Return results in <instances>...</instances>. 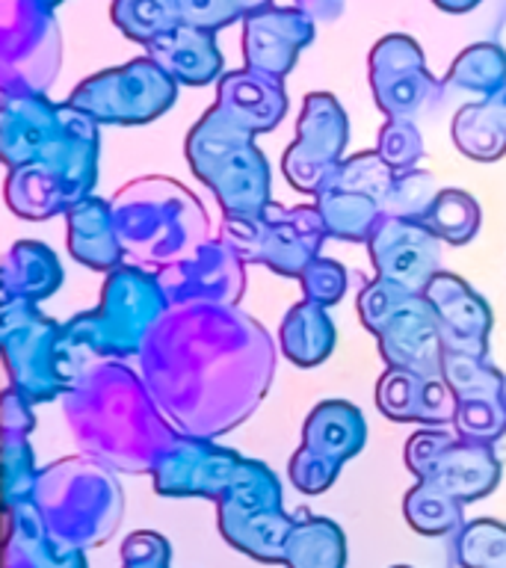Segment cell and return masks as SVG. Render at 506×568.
Listing matches in <instances>:
<instances>
[{"instance_id": "cell-1", "label": "cell", "mask_w": 506, "mask_h": 568, "mask_svg": "<svg viewBox=\"0 0 506 568\" xmlns=\"http://www.w3.org/2000/svg\"><path fill=\"white\" fill-rule=\"evenodd\" d=\"M140 376L178 433L216 438L255 415L275 346L237 305L169 308L140 349Z\"/></svg>"}, {"instance_id": "cell-2", "label": "cell", "mask_w": 506, "mask_h": 568, "mask_svg": "<svg viewBox=\"0 0 506 568\" xmlns=\"http://www.w3.org/2000/svg\"><path fill=\"white\" fill-rule=\"evenodd\" d=\"M62 399L78 450L122 474H154L163 450L181 435L145 379L122 362L87 364Z\"/></svg>"}, {"instance_id": "cell-3", "label": "cell", "mask_w": 506, "mask_h": 568, "mask_svg": "<svg viewBox=\"0 0 506 568\" xmlns=\"http://www.w3.org/2000/svg\"><path fill=\"white\" fill-rule=\"evenodd\" d=\"M124 264L166 270L211 240L204 204L181 181L163 175L136 178L110 199Z\"/></svg>"}, {"instance_id": "cell-4", "label": "cell", "mask_w": 506, "mask_h": 568, "mask_svg": "<svg viewBox=\"0 0 506 568\" xmlns=\"http://www.w3.org/2000/svg\"><path fill=\"white\" fill-rule=\"evenodd\" d=\"M98 122L69 101L60 104V124L51 145L30 166L7 178V204L21 220H51L92 195L98 184Z\"/></svg>"}, {"instance_id": "cell-5", "label": "cell", "mask_w": 506, "mask_h": 568, "mask_svg": "<svg viewBox=\"0 0 506 568\" xmlns=\"http://www.w3.org/2000/svg\"><path fill=\"white\" fill-rule=\"evenodd\" d=\"M186 160L195 178L213 190L225 220L255 216L270 199V163L255 133L213 104L186 133Z\"/></svg>"}, {"instance_id": "cell-6", "label": "cell", "mask_w": 506, "mask_h": 568, "mask_svg": "<svg viewBox=\"0 0 506 568\" xmlns=\"http://www.w3.org/2000/svg\"><path fill=\"white\" fill-rule=\"evenodd\" d=\"M33 504L53 539L80 550L115 530L122 518V488L113 468L89 456H69L39 470Z\"/></svg>"}, {"instance_id": "cell-7", "label": "cell", "mask_w": 506, "mask_h": 568, "mask_svg": "<svg viewBox=\"0 0 506 568\" xmlns=\"http://www.w3.org/2000/svg\"><path fill=\"white\" fill-rule=\"evenodd\" d=\"M166 311L169 300L158 273L122 264L107 273L98 308L80 311L62 326L80 355L122 362L128 355H140L145 337Z\"/></svg>"}, {"instance_id": "cell-8", "label": "cell", "mask_w": 506, "mask_h": 568, "mask_svg": "<svg viewBox=\"0 0 506 568\" xmlns=\"http://www.w3.org/2000/svg\"><path fill=\"white\" fill-rule=\"evenodd\" d=\"M0 346L9 388L30 403L65 397L83 373V355L65 335V326L44 314L36 302H0Z\"/></svg>"}, {"instance_id": "cell-9", "label": "cell", "mask_w": 506, "mask_h": 568, "mask_svg": "<svg viewBox=\"0 0 506 568\" xmlns=\"http://www.w3.org/2000/svg\"><path fill=\"white\" fill-rule=\"evenodd\" d=\"M358 317L376 337L388 367L442 376L444 337L426 293H408L385 278H373L358 293Z\"/></svg>"}, {"instance_id": "cell-10", "label": "cell", "mask_w": 506, "mask_h": 568, "mask_svg": "<svg viewBox=\"0 0 506 568\" xmlns=\"http://www.w3.org/2000/svg\"><path fill=\"white\" fill-rule=\"evenodd\" d=\"M328 229L317 204L270 202L255 216L222 220L220 240H225L246 264H264L284 278H300L326 243Z\"/></svg>"}, {"instance_id": "cell-11", "label": "cell", "mask_w": 506, "mask_h": 568, "mask_svg": "<svg viewBox=\"0 0 506 568\" xmlns=\"http://www.w3.org/2000/svg\"><path fill=\"white\" fill-rule=\"evenodd\" d=\"M220 530L234 548L264 562H284V541L293 521L282 509V486L264 462L243 459L222 491Z\"/></svg>"}, {"instance_id": "cell-12", "label": "cell", "mask_w": 506, "mask_h": 568, "mask_svg": "<svg viewBox=\"0 0 506 568\" xmlns=\"http://www.w3.org/2000/svg\"><path fill=\"white\" fill-rule=\"evenodd\" d=\"M175 95V80L145 53L87 78L71 92L69 104L98 124H145L166 113Z\"/></svg>"}, {"instance_id": "cell-13", "label": "cell", "mask_w": 506, "mask_h": 568, "mask_svg": "<svg viewBox=\"0 0 506 568\" xmlns=\"http://www.w3.org/2000/svg\"><path fill=\"white\" fill-rule=\"evenodd\" d=\"M62 65V36L53 9L39 0H3L0 78L3 92H44Z\"/></svg>"}, {"instance_id": "cell-14", "label": "cell", "mask_w": 506, "mask_h": 568, "mask_svg": "<svg viewBox=\"0 0 506 568\" xmlns=\"http://www.w3.org/2000/svg\"><path fill=\"white\" fill-rule=\"evenodd\" d=\"M394 169L376 154L362 151L346 158L314 195L328 237L346 243H367L385 216V199L394 184Z\"/></svg>"}, {"instance_id": "cell-15", "label": "cell", "mask_w": 506, "mask_h": 568, "mask_svg": "<svg viewBox=\"0 0 506 568\" xmlns=\"http://www.w3.org/2000/svg\"><path fill=\"white\" fill-rule=\"evenodd\" d=\"M403 459L417 483L442 488L462 504L486 497L500 483L495 444L468 442L447 429H421L412 435Z\"/></svg>"}, {"instance_id": "cell-16", "label": "cell", "mask_w": 506, "mask_h": 568, "mask_svg": "<svg viewBox=\"0 0 506 568\" xmlns=\"http://www.w3.org/2000/svg\"><path fill=\"white\" fill-rule=\"evenodd\" d=\"M367 442L364 415L346 399H323L302 426L300 450L291 459V483L302 495H320Z\"/></svg>"}, {"instance_id": "cell-17", "label": "cell", "mask_w": 506, "mask_h": 568, "mask_svg": "<svg viewBox=\"0 0 506 568\" xmlns=\"http://www.w3.org/2000/svg\"><path fill=\"white\" fill-rule=\"evenodd\" d=\"M346 142L350 122L344 106L328 92H311L296 122V140L287 145L282 158L284 181L296 193L317 195L328 175L346 160Z\"/></svg>"}, {"instance_id": "cell-18", "label": "cell", "mask_w": 506, "mask_h": 568, "mask_svg": "<svg viewBox=\"0 0 506 568\" xmlns=\"http://www.w3.org/2000/svg\"><path fill=\"white\" fill-rule=\"evenodd\" d=\"M371 89L382 115L403 122L433 113L444 95L442 83L426 69L421 44L403 33H391L373 44Z\"/></svg>"}, {"instance_id": "cell-19", "label": "cell", "mask_w": 506, "mask_h": 568, "mask_svg": "<svg viewBox=\"0 0 506 568\" xmlns=\"http://www.w3.org/2000/svg\"><path fill=\"white\" fill-rule=\"evenodd\" d=\"M169 308L240 305L246 293V261L220 237L158 273Z\"/></svg>"}, {"instance_id": "cell-20", "label": "cell", "mask_w": 506, "mask_h": 568, "mask_svg": "<svg viewBox=\"0 0 506 568\" xmlns=\"http://www.w3.org/2000/svg\"><path fill=\"white\" fill-rule=\"evenodd\" d=\"M367 248L376 278H385L408 293H426L435 275L444 273L442 240L417 220L382 216L367 240Z\"/></svg>"}, {"instance_id": "cell-21", "label": "cell", "mask_w": 506, "mask_h": 568, "mask_svg": "<svg viewBox=\"0 0 506 568\" xmlns=\"http://www.w3.org/2000/svg\"><path fill=\"white\" fill-rule=\"evenodd\" d=\"M240 456L231 447H220L213 438L178 435L154 465V488L160 495L172 497H213L220 500L222 491L237 474Z\"/></svg>"}, {"instance_id": "cell-22", "label": "cell", "mask_w": 506, "mask_h": 568, "mask_svg": "<svg viewBox=\"0 0 506 568\" xmlns=\"http://www.w3.org/2000/svg\"><path fill=\"white\" fill-rule=\"evenodd\" d=\"M314 42V18L296 7H266L243 18V69L284 80L302 48Z\"/></svg>"}, {"instance_id": "cell-23", "label": "cell", "mask_w": 506, "mask_h": 568, "mask_svg": "<svg viewBox=\"0 0 506 568\" xmlns=\"http://www.w3.org/2000/svg\"><path fill=\"white\" fill-rule=\"evenodd\" d=\"M426 300L442 326L444 353L488 355V332L495 320L486 300L465 278L438 273L426 287Z\"/></svg>"}, {"instance_id": "cell-24", "label": "cell", "mask_w": 506, "mask_h": 568, "mask_svg": "<svg viewBox=\"0 0 506 568\" xmlns=\"http://www.w3.org/2000/svg\"><path fill=\"white\" fill-rule=\"evenodd\" d=\"M376 406L388 420L397 424H421L429 429L453 426L456 397L444 376L388 367L376 382Z\"/></svg>"}, {"instance_id": "cell-25", "label": "cell", "mask_w": 506, "mask_h": 568, "mask_svg": "<svg viewBox=\"0 0 506 568\" xmlns=\"http://www.w3.org/2000/svg\"><path fill=\"white\" fill-rule=\"evenodd\" d=\"M60 124V104L44 92H3L0 106V154L12 169L30 166L51 145Z\"/></svg>"}, {"instance_id": "cell-26", "label": "cell", "mask_w": 506, "mask_h": 568, "mask_svg": "<svg viewBox=\"0 0 506 568\" xmlns=\"http://www.w3.org/2000/svg\"><path fill=\"white\" fill-rule=\"evenodd\" d=\"M213 104L257 136L282 122L287 113V92H284V80L240 69L222 74Z\"/></svg>"}, {"instance_id": "cell-27", "label": "cell", "mask_w": 506, "mask_h": 568, "mask_svg": "<svg viewBox=\"0 0 506 568\" xmlns=\"http://www.w3.org/2000/svg\"><path fill=\"white\" fill-rule=\"evenodd\" d=\"M149 57L166 71L169 78L184 87H208L222 78V53L216 33L178 27L149 48Z\"/></svg>"}, {"instance_id": "cell-28", "label": "cell", "mask_w": 506, "mask_h": 568, "mask_svg": "<svg viewBox=\"0 0 506 568\" xmlns=\"http://www.w3.org/2000/svg\"><path fill=\"white\" fill-rule=\"evenodd\" d=\"M65 216H69V252L74 261L101 273H113L115 266L124 264L110 202L89 195Z\"/></svg>"}, {"instance_id": "cell-29", "label": "cell", "mask_w": 506, "mask_h": 568, "mask_svg": "<svg viewBox=\"0 0 506 568\" xmlns=\"http://www.w3.org/2000/svg\"><path fill=\"white\" fill-rule=\"evenodd\" d=\"M62 264L39 240H21L9 248L3 257V273H0V291L3 302H39L60 291Z\"/></svg>"}, {"instance_id": "cell-30", "label": "cell", "mask_w": 506, "mask_h": 568, "mask_svg": "<svg viewBox=\"0 0 506 568\" xmlns=\"http://www.w3.org/2000/svg\"><path fill=\"white\" fill-rule=\"evenodd\" d=\"M335 323L328 317V308L317 302L302 300L296 302L282 320L279 341L287 362L300 367H317L335 349Z\"/></svg>"}, {"instance_id": "cell-31", "label": "cell", "mask_w": 506, "mask_h": 568, "mask_svg": "<svg viewBox=\"0 0 506 568\" xmlns=\"http://www.w3.org/2000/svg\"><path fill=\"white\" fill-rule=\"evenodd\" d=\"M506 87V53L495 42H477L453 60L442 80L444 95L468 98V104H483Z\"/></svg>"}, {"instance_id": "cell-32", "label": "cell", "mask_w": 506, "mask_h": 568, "mask_svg": "<svg viewBox=\"0 0 506 568\" xmlns=\"http://www.w3.org/2000/svg\"><path fill=\"white\" fill-rule=\"evenodd\" d=\"M346 550L337 524L328 518L293 521L284 541V562L291 568H344Z\"/></svg>"}, {"instance_id": "cell-33", "label": "cell", "mask_w": 506, "mask_h": 568, "mask_svg": "<svg viewBox=\"0 0 506 568\" xmlns=\"http://www.w3.org/2000/svg\"><path fill=\"white\" fill-rule=\"evenodd\" d=\"M453 142L465 158L492 163L506 154V128L486 101L465 104L453 119Z\"/></svg>"}, {"instance_id": "cell-34", "label": "cell", "mask_w": 506, "mask_h": 568, "mask_svg": "<svg viewBox=\"0 0 506 568\" xmlns=\"http://www.w3.org/2000/svg\"><path fill=\"white\" fill-rule=\"evenodd\" d=\"M110 16L113 24L142 48H151L158 39L181 27L178 0H113Z\"/></svg>"}, {"instance_id": "cell-35", "label": "cell", "mask_w": 506, "mask_h": 568, "mask_svg": "<svg viewBox=\"0 0 506 568\" xmlns=\"http://www.w3.org/2000/svg\"><path fill=\"white\" fill-rule=\"evenodd\" d=\"M435 237L451 246H462L477 237L479 231V204L465 190H438L435 202L421 220Z\"/></svg>"}, {"instance_id": "cell-36", "label": "cell", "mask_w": 506, "mask_h": 568, "mask_svg": "<svg viewBox=\"0 0 506 568\" xmlns=\"http://www.w3.org/2000/svg\"><path fill=\"white\" fill-rule=\"evenodd\" d=\"M403 509H406L408 524L426 536H442L462 524V500L429 483H417L403 500Z\"/></svg>"}, {"instance_id": "cell-37", "label": "cell", "mask_w": 506, "mask_h": 568, "mask_svg": "<svg viewBox=\"0 0 506 568\" xmlns=\"http://www.w3.org/2000/svg\"><path fill=\"white\" fill-rule=\"evenodd\" d=\"M444 382L451 385L453 397H486V394H506L504 373L497 371L488 355L444 353Z\"/></svg>"}, {"instance_id": "cell-38", "label": "cell", "mask_w": 506, "mask_h": 568, "mask_svg": "<svg viewBox=\"0 0 506 568\" xmlns=\"http://www.w3.org/2000/svg\"><path fill=\"white\" fill-rule=\"evenodd\" d=\"M456 557L465 568H506V524L483 518L462 527Z\"/></svg>"}, {"instance_id": "cell-39", "label": "cell", "mask_w": 506, "mask_h": 568, "mask_svg": "<svg viewBox=\"0 0 506 568\" xmlns=\"http://www.w3.org/2000/svg\"><path fill=\"white\" fill-rule=\"evenodd\" d=\"M438 186H435L433 175L424 169H408V172H397L394 184L385 199V216H397V220H424L429 204L435 202Z\"/></svg>"}, {"instance_id": "cell-40", "label": "cell", "mask_w": 506, "mask_h": 568, "mask_svg": "<svg viewBox=\"0 0 506 568\" xmlns=\"http://www.w3.org/2000/svg\"><path fill=\"white\" fill-rule=\"evenodd\" d=\"M36 479H39V470H36L30 442L24 435H3V486H7L9 509L33 500Z\"/></svg>"}, {"instance_id": "cell-41", "label": "cell", "mask_w": 506, "mask_h": 568, "mask_svg": "<svg viewBox=\"0 0 506 568\" xmlns=\"http://www.w3.org/2000/svg\"><path fill=\"white\" fill-rule=\"evenodd\" d=\"M376 154L394 172H408V169L421 166V160L426 158L424 136H421L415 122L385 119V124L380 128V140H376Z\"/></svg>"}, {"instance_id": "cell-42", "label": "cell", "mask_w": 506, "mask_h": 568, "mask_svg": "<svg viewBox=\"0 0 506 568\" xmlns=\"http://www.w3.org/2000/svg\"><path fill=\"white\" fill-rule=\"evenodd\" d=\"M346 284H350V275H346L344 266L323 255L300 275V287L305 293V300L317 302L323 308H332V305L344 300Z\"/></svg>"}, {"instance_id": "cell-43", "label": "cell", "mask_w": 506, "mask_h": 568, "mask_svg": "<svg viewBox=\"0 0 506 568\" xmlns=\"http://www.w3.org/2000/svg\"><path fill=\"white\" fill-rule=\"evenodd\" d=\"M178 12H181V24L208 33H216L222 27L237 24L246 18L237 0H178Z\"/></svg>"}, {"instance_id": "cell-44", "label": "cell", "mask_w": 506, "mask_h": 568, "mask_svg": "<svg viewBox=\"0 0 506 568\" xmlns=\"http://www.w3.org/2000/svg\"><path fill=\"white\" fill-rule=\"evenodd\" d=\"M124 568H169V541L158 532H133L122 548Z\"/></svg>"}, {"instance_id": "cell-45", "label": "cell", "mask_w": 506, "mask_h": 568, "mask_svg": "<svg viewBox=\"0 0 506 568\" xmlns=\"http://www.w3.org/2000/svg\"><path fill=\"white\" fill-rule=\"evenodd\" d=\"M0 426H3V435H24V438H30V433H33V403L24 394H18L16 388H7L3 397H0Z\"/></svg>"}, {"instance_id": "cell-46", "label": "cell", "mask_w": 506, "mask_h": 568, "mask_svg": "<svg viewBox=\"0 0 506 568\" xmlns=\"http://www.w3.org/2000/svg\"><path fill=\"white\" fill-rule=\"evenodd\" d=\"M293 7L308 12L314 21H335L344 12V0H293Z\"/></svg>"}, {"instance_id": "cell-47", "label": "cell", "mask_w": 506, "mask_h": 568, "mask_svg": "<svg viewBox=\"0 0 506 568\" xmlns=\"http://www.w3.org/2000/svg\"><path fill=\"white\" fill-rule=\"evenodd\" d=\"M435 7L444 9V12H453V16H462V12H470L474 7H479L483 0H433Z\"/></svg>"}, {"instance_id": "cell-48", "label": "cell", "mask_w": 506, "mask_h": 568, "mask_svg": "<svg viewBox=\"0 0 506 568\" xmlns=\"http://www.w3.org/2000/svg\"><path fill=\"white\" fill-rule=\"evenodd\" d=\"M486 104L492 106V113H495L497 119H500V122H504V128H506V87L500 89V92H497L495 98H488Z\"/></svg>"}, {"instance_id": "cell-49", "label": "cell", "mask_w": 506, "mask_h": 568, "mask_svg": "<svg viewBox=\"0 0 506 568\" xmlns=\"http://www.w3.org/2000/svg\"><path fill=\"white\" fill-rule=\"evenodd\" d=\"M237 7L243 9V16H249V12H261V9L273 7V0H237Z\"/></svg>"}, {"instance_id": "cell-50", "label": "cell", "mask_w": 506, "mask_h": 568, "mask_svg": "<svg viewBox=\"0 0 506 568\" xmlns=\"http://www.w3.org/2000/svg\"><path fill=\"white\" fill-rule=\"evenodd\" d=\"M39 3H42V7H48V9H53V7H60L62 0H39Z\"/></svg>"}, {"instance_id": "cell-51", "label": "cell", "mask_w": 506, "mask_h": 568, "mask_svg": "<svg viewBox=\"0 0 506 568\" xmlns=\"http://www.w3.org/2000/svg\"><path fill=\"white\" fill-rule=\"evenodd\" d=\"M504 7H506V0H504Z\"/></svg>"}]
</instances>
